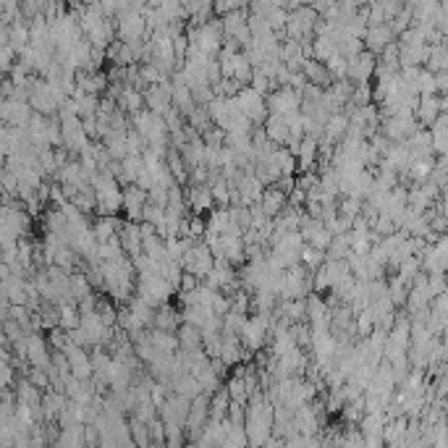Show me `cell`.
<instances>
[{"label":"cell","mask_w":448,"mask_h":448,"mask_svg":"<svg viewBox=\"0 0 448 448\" xmlns=\"http://www.w3.org/2000/svg\"><path fill=\"white\" fill-rule=\"evenodd\" d=\"M32 116V107L26 100H16V97H3L0 100V123L6 126H26V121Z\"/></svg>","instance_id":"cell-7"},{"label":"cell","mask_w":448,"mask_h":448,"mask_svg":"<svg viewBox=\"0 0 448 448\" xmlns=\"http://www.w3.org/2000/svg\"><path fill=\"white\" fill-rule=\"evenodd\" d=\"M448 116L446 113H438L436 121L427 126L430 131V144H433V153L436 155H446L448 150Z\"/></svg>","instance_id":"cell-12"},{"label":"cell","mask_w":448,"mask_h":448,"mask_svg":"<svg viewBox=\"0 0 448 448\" xmlns=\"http://www.w3.org/2000/svg\"><path fill=\"white\" fill-rule=\"evenodd\" d=\"M16 8H19L16 0H0V11L6 13V19H13V16H16Z\"/></svg>","instance_id":"cell-35"},{"label":"cell","mask_w":448,"mask_h":448,"mask_svg":"<svg viewBox=\"0 0 448 448\" xmlns=\"http://www.w3.org/2000/svg\"><path fill=\"white\" fill-rule=\"evenodd\" d=\"M262 129H265V137H268L273 144H278V147H283V144H286V139H288V129H286V121H283V116L268 113L265 123H262Z\"/></svg>","instance_id":"cell-15"},{"label":"cell","mask_w":448,"mask_h":448,"mask_svg":"<svg viewBox=\"0 0 448 448\" xmlns=\"http://www.w3.org/2000/svg\"><path fill=\"white\" fill-rule=\"evenodd\" d=\"M283 205H286V194H283L281 189H275V187H265V189H262L259 207H262V212H265L268 218H275Z\"/></svg>","instance_id":"cell-16"},{"label":"cell","mask_w":448,"mask_h":448,"mask_svg":"<svg viewBox=\"0 0 448 448\" xmlns=\"http://www.w3.org/2000/svg\"><path fill=\"white\" fill-rule=\"evenodd\" d=\"M176 338H178V349H200L202 346L200 328L191 325V322H184V320H181V325L176 328Z\"/></svg>","instance_id":"cell-19"},{"label":"cell","mask_w":448,"mask_h":448,"mask_svg":"<svg viewBox=\"0 0 448 448\" xmlns=\"http://www.w3.org/2000/svg\"><path fill=\"white\" fill-rule=\"evenodd\" d=\"M446 97H438V94H420V103H417V110H414V118L420 121V126H430L436 121L438 113L446 110Z\"/></svg>","instance_id":"cell-9"},{"label":"cell","mask_w":448,"mask_h":448,"mask_svg":"<svg viewBox=\"0 0 448 448\" xmlns=\"http://www.w3.org/2000/svg\"><path fill=\"white\" fill-rule=\"evenodd\" d=\"M221 446H249L247 440V430H244V424H231L225 427V436H223V443Z\"/></svg>","instance_id":"cell-25"},{"label":"cell","mask_w":448,"mask_h":448,"mask_svg":"<svg viewBox=\"0 0 448 448\" xmlns=\"http://www.w3.org/2000/svg\"><path fill=\"white\" fill-rule=\"evenodd\" d=\"M147 333H150V341H153L155 352H160V354L178 352L176 333H171V330H160V328H147Z\"/></svg>","instance_id":"cell-17"},{"label":"cell","mask_w":448,"mask_h":448,"mask_svg":"<svg viewBox=\"0 0 448 448\" xmlns=\"http://www.w3.org/2000/svg\"><path fill=\"white\" fill-rule=\"evenodd\" d=\"M281 362L286 365V370H288L291 375H302L307 362H309V356H307V352L302 346H291L286 354H281Z\"/></svg>","instance_id":"cell-20"},{"label":"cell","mask_w":448,"mask_h":448,"mask_svg":"<svg viewBox=\"0 0 448 448\" xmlns=\"http://www.w3.org/2000/svg\"><path fill=\"white\" fill-rule=\"evenodd\" d=\"M241 372H244V365L239 362V367L234 370V375L228 377V383H225L223 388L228 390V396H231V401H244L247 404V383H244V377H241Z\"/></svg>","instance_id":"cell-21"},{"label":"cell","mask_w":448,"mask_h":448,"mask_svg":"<svg viewBox=\"0 0 448 448\" xmlns=\"http://www.w3.org/2000/svg\"><path fill=\"white\" fill-rule=\"evenodd\" d=\"M420 270H422V265H420V257H417V255H409V257L404 259L399 268H396V273H399L404 281H409V283H412V278Z\"/></svg>","instance_id":"cell-29"},{"label":"cell","mask_w":448,"mask_h":448,"mask_svg":"<svg viewBox=\"0 0 448 448\" xmlns=\"http://www.w3.org/2000/svg\"><path fill=\"white\" fill-rule=\"evenodd\" d=\"M141 255H147L155 262H163L168 259V252H165V241L157 234L141 236Z\"/></svg>","instance_id":"cell-22"},{"label":"cell","mask_w":448,"mask_h":448,"mask_svg":"<svg viewBox=\"0 0 448 448\" xmlns=\"http://www.w3.org/2000/svg\"><path fill=\"white\" fill-rule=\"evenodd\" d=\"M299 262H302L309 273L318 270L320 265L325 262V252H322V249H318V247H312V244H304V247H302V252H299Z\"/></svg>","instance_id":"cell-24"},{"label":"cell","mask_w":448,"mask_h":448,"mask_svg":"<svg viewBox=\"0 0 448 448\" xmlns=\"http://www.w3.org/2000/svg\"><path fill=\"white\" fill-rule=\"evenodd\" d=\"M304 315H307V322L328 318V302L320 296V291H309L304 296Z\"/></svg>","instance_id":"cell-18"},{"label":"cell","mask_w":448,"mask_h":448,"mask_svg":"<svg viewBox=\"0 0 448 448\" xmlns=\"http://www.w3.org/2000/svg\"><path fill=\"white\" fill-rule=\"evenodd\" d=\"M346 129H349V116L341 113V110H336V113H330L328 121L322 123V134H320V137H325V139H330V141H338L343 134H346Z\"/></svg>","instance_id":"cell-14"},{"label":"cell","mask_w":448,"mask_h":448,"mask_svg":"<svg viewBox=\"0 0 448 448\" xmlns=\"http://www.w3.org/2000/svg\"><path fill=\"white\" fill-rule=\"evenodd\" d=\"M129 436L137 446H150V436H147V422H141L137 417L129 420Z\"/></svg>","instance_id":"cell-28"},{"label":"cell","mask_w":448,"mask_h":448,"mask_svg":"<svg viewBox=\"0 0 448 448\" xmlns=\"http://www.w3.org/2000/svg\"><path fill=\"white\" fill-rule=\"evenodd\" d=\"M173 291L176 288L165 281L160 273H147V275H137L134 278V294L139 296V299H144L150 307H157L163 304V302H168Z\"/></svg>","instance_id":"cell-1"},{"label":"cell","mask_w":448,"mask_h":448,"mask_svg":"<svg viewBox=\"0 0 448 448\" xmlns=\"http://www.w3.org/2000/svg\"><path fill=\"white\" fill-rule=\"evenodd\" d=\"M141 97H144V107L157 113V116H163L165 110L171 107V87H168V82L147 84Z\"/></svg>","instance_id":"cell-8"},{"label":"cell","mask_w":448,"mask_h":448,"mask_svg":"<svg viewBox=\"0 0 448 448\" xmlns=\"http://www.w3.org/2000/svg\"><path fill=\"white\" fill-rule=\"evenodd\" d=\"M236 191H239V200H241V205H252V202H259V197H262V181H259L255 173H241L239 176V181H236Z\"/></svg>","instance_id":"cell-10"},{"label":"cell","mask_w":448,"mask_h":448,"mask_svg":"<svg viewBox=\"0 0 448 448\" xmlns=\"http://www.w3.org/2000/svg\"><path fill=\"white\" fill-rule=\"evenodd\" d=\"M420 129V121L414 118V113L409 116H386L380 118V134L388 141H404L412 131Z\"/></svg>","instance_id":"cell-4"},{"label":"cell","mask_w":448,"mask_h":448,"mask_svg":"<svg viewBox=\"0 0 448 448\" xmlns=\"http://www.w3.org/2000/svg\"><path fill=\"white\" fill-rule=\"evenodd\" d=\"M165 427V446H181L187 443V433L181 422H163Z\"/></svg>","instance_id":"cell-27"},{"label":"cell","mask_w":448,"mask_h":448,"mask_svg":"<svg viewBox=\"0 0 448 448\" xmlns=\"http://www.w3.org/2000/svg\"><path fill=\"white\" fill-rule=\"evenodd\" d=\"M388 40H390V32L386 29V26H375V29L367 35V42H370V47H383Z\"/></svg>","instance_id":"cell-33"},{"label":"cell","mask_w":448,"mask_h":448,"mask_svg":"<svg viewBox=\"0 0 448 448\" xmlns=\"http://www.w3.org/2000/svg\"><path fill=\"white\" fill-rule=\"evenodd\" d=\"M197 283H200V278H197V275H191V273L184 270V273H181V281H178V291H181V294H184V291H191Z\"/></svg>","instance_id":"cell-34"},{"label":"cell","mask_w":448,"mask_h":448,"mask_svg":"<svg viewBox=\"0 0 448 448\" xmlns=\"http://www.w3.org/2000/svg\"><path fill=\"white\" fill-rule=\"evenodd\" d=\"M302 105V97L296 89L291 87H283L278 92H273L265 97V107H268V113H275V116H288V113H296Z\"/></svg>","instance_id":"cell-6"},{"label":"cell","mask_w":448,"mask_h":448,"mask_svg":"<svg viewBox=\"0 0 448 448\" xmlns=\"http://www.w3.org/2000/svg\"><path fill=\"white\" fill-rule=\"evenodd\" d=\"M147 202L150 205H157V207H165L168 205V189L155 184L153 189H147Z\"/></svg>","instance_id":"cell-32"},{"label":"cell","mask_w":448,"mask_h":448,"mask_svg":"<svg viewBox=\"0 0 448 448\" xmlns=\"http://www.w3.org/2000/svg\"><path fill=\"white\" fill-rule=\"evenodd\" d=\"M13 399H16V404H21V406L40 409V404H42V390L37 388L29 377H21V380L16 383V396H13Z\"/></svg>","instance_id":"cell-13"},{"label":"cell","mask_w":448,"mask_h":448,"mask_svg":"<svg viewBox=\"0 0 448 448\" xmlns=\"http://www.w3.org/2000/svg\"><path fill=\"white\" fill-rule=\"evenodd\" d=\"M336 205H338V215H346V218H354V215H359V212H362V200H359V197H349V194H343Z\"/></svg>","instance_id":"cell-30"},{"label":"cell","mask_w":448,"mask_h":448,"mask_svg":"<svg viewBox=\"0 0 448 448\" xmlns=\"http://www.w3.org/2000/svg\"><path fill=\"white\" fill-rule=\"evenodd\" d=\"M147 436H150V443H157V446H165V427L160 417H153L147 422Z\"/></svg>","instance_id":"cell-31"},{"label":"cell","mask_w":448,"mask_h":448,"mask_svg":"<svg viewBox=\"0 0 448 448\" xmlns=\"http://www.w3.org/2000/svg\"><path fill=\"white\" fill-rule=\"evenodd\" d=\"M60 121V147H66L69 153H79L84 144L89 141L87 131L82 126V118L79 116H69V118H58Z\"/></svg>","instance_id":"cell-5"},{"label":"cell","mask_w":448,"mask_h":448,"mask_svg":"<svg viewBox=\"0 0 448 448\" xmlns=\"http://www.w3.org/2000/svg\"><path fill=\"white\" fill-rule=\"evenodd\" d=\"M273 315H262V312H252L247 315L244 325L239 330V341L247 352H262V346L268 341V330H270Z\"/></svg>","instance_id":"cell-2"},{"label":"cell","mask_w":448,"mask_h":448,"mask_svg":"<svg viewBox=\"0 0 448 448\" xmlns=\"http://www.w3.org/2000/svg\"><path fill=\"white\" fill-rule=\"evenodd\" d=\"M45 228L53 231V234H63L66 231V215H63V210H60L58 205L45 212Z\"/></svg>","instance_id":"cell-26"},{"label":"cell","mask_w":448,"mask_h":448,"mask_svg":"<svg viewBox=\"0 0 448 448\" xmlns=\"http://www.w3.org/2000/svg\"><path fill=\"white\" fill-rule=\"evenodd\" d=\"M409 286H412V283L404 281L399 273H396L393 278H388V283H386V291H388L390 302H393L396 307H404V302H406V291H409Z\"/></svg>","instance_id":"cell-23"},{"label":"cell","mask_w":448,"mask_h":448,"mask_svg":"<svg viewBox=\"0 0 448 448\" xmlns=\"http://www.w3.org/2000/svg\"><path fill=\"white\" fill-rule=\"evenodd\" d=\"M181 325V312H178L173 304H163L155 307V315H153V328H160V330H171V333H176V328Z\"/></svg>","instance_id":"cell-11"},{"label":"cell","mask_w":448,"mask_h":448,"mask_svg":"<svg viewBox=\"0 0 448 448\" xmlns=\"http://www.w3.org/2000/svg\"><path fill=\"white\" fill-rule=\"evenodd\" d=\"M178 265H181L187 273H191V275H197V278L202 281V278H205V275L210 273V268H212L210 247H207L205 241H194V244L184 252V257L178 259Z\"/></svg>","instance_id":"cell-3"}]
</instances>
